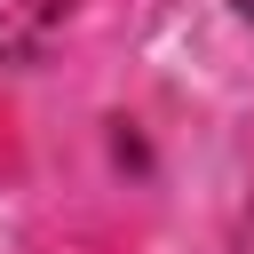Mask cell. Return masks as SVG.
Listing matches in <instances>:
<instances>
[{"mask_svg":"<svg viewBox=\"0 0 254 254\" xmlns=\"http://www.w3.org/2000/svg\"><path fill=\"white\" fill-rule=\"evenodd\" d=\"M64 16H71V0H0V64L32 56Z\"/></svg>","mask_w":254,"mask_h":254,"instance_id":"6da1fadb","label":"cell"},{"mask_svg":"<svg viewBox=\"0 0 254 254\" xmlns=\"http://www.w3.org/2000/svg\"><path fill=\"white\" fill-rule=\"evenodd\" d=\"M238 254H254V214H246V222H238Z\"/></svg>","mask_w":254,"mask_h":254,"instance_id":"7a4b0ae2","label":"cell"},{"mask_svg":"<svg viewBox=\"0 0 254 254\" xmlns=\"http://www.w3.org/2000/svg\"><path fill=\"white\" fill-rule=\"evenodd\" d=\"M238 8H246V16H254V0H238Z\"/></svg>","mask_w":254,"mask_h":254,"instance_id":"3957f363","label":"cell"}]
</instances>
